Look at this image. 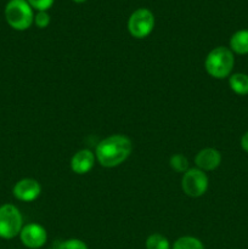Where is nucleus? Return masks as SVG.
<instances>
[{
	"mask_svg": "<svg viewBox=\"0 0 248 249\" xmlns=\"http://www.w3.org/2000/svg\"><path fill=\"white\" fill-rule=\"evenodd\" d=\"M146 248L147 249H170L169 241L159 233L150 235L146 240Z\"/></svg>",
	"mask_w": 248,
	"mask_h": 249,
	"instance_id": "obj_14",
	"label": "nucleus"
},
{
	"mask_svg": "<svg viewBox=\"0 0 248 249\" xmlns=\"http://www.w3.org/2000/svg\"><path fill=\"white\" fill-rule=\"evenodd\" d=\"M95 156L89 150H80L71 160V168L75 174H87L94 165Z\"/></svg>",
	"mask_w": 248,
	"mask_h": 249,
	"instance_id": "obj_10",
	"label": "nucleus"
},
{
	"mask_svg": "<svg viewBox=\"0 0 248 249\" xmlns=\"http://www.w3.org/2000/svg\"><path fill=\"white\" fill-rule=\"evenodd\" d=\"M169 164L177 173H186L189 170V160L184 155H180V153L170 157Z\"/></svg>",
	"mask_w": 248,
	"mask_h": 249,
	"instance_id": "obj_15",
	"label": "nucleus"
},
{
	"mask_svg": "<svg viewBox=\"0 0 248 249\" xmlns=\"http://www.w3.org/2000/svg\"><path fill=\"white\" fill-rule=\"evenodd\" d=\"M221 162V155L218 150L215 148H204V150L199 151L197 153L196 158H195V163H196L197 168L201 170H214L220 165Z\"/></svg>",
	"mask_w": 248,
	"mask_h": 249,
	"instance_id": "obj_9",
	"label": "nucleus"
},
{
	"mask_svg": "<svg viewBox=\"0 0 248 249\" xmlns=\"http://www.w3.org/2000/svg\"><path fill=\"white\" fill-rule=\"evenodd\" d=\"M181 187L187 196L201 197L208 189V178L198 168L189 169L182 177Z\"/></svg>",
	"mask_w": 248,
	"mask_h": 249,
	"instance_id": "obj_6",
	"label": "nucleus"
},
{
	"mask_svg": "<svg viewBox=\"0 0 248 249\" xmlns=\"http://www.w3.org/2000/svg\"><path fill=\"white\" fill-rule=\"evenodd\" d=\"M34 23L39 28H46L50 23V16L46 11H38L34 15Z\"/></svg>",
	"mask_w": 248,
	"mask_h": 249,
	"instance_id": "obj_18",
	"label": "nucleus"
},
{
	"mask_svg": "<svg viewBox=\"0 0 248 249\" xmlns=\"http://www.w3.org/2000/svg\"><path fill=\"white\" fill-rule=\"evenodd\" d=\"M22 215L18 209L12 204L0 207V238L11 240L19 235L22 230Z\"/></svg>",
	"mask_w": 248,
	"mask_h": 249,
	"instance_id": "obj_4",
	"label": "nucleus"
},
{
	"mask_svg": "<svg viewBox=\"0 0 248 249\" xmlns=\"http://www.w3.org/2000/svg\"><path fill=\"white\" fill-rule=\"evenodd\" d=\"M241 147L243 148V151L248 153V131L243 134V136L241 138Z\"/></svg>",
	"mask_w": 248,
	"mask_h": 249,
	"instance_id": "obj_19",
	"label": "nucleus"
},
{
	"mask_svg": "<svg viewBox=\"0 0 248 249\" xmlns=\"http://www.w3.org/2000/svg\"><path fill=\"white\" fill-rule=\"evenodd\" d=\"M7 24L16 31H26L34 23L33 9L27 0H10L5 6Z\"/></svg>",
	"mask_w": 248,
	"mask_h": 249,
	"instance_id": "obj_3",
	"label": "nucleus"
},
{
	"mask_svg": "<svg viewBox=\"0 0 248 249\" xmlns=\"http://www.w3.org/2000/svg\"><path fill=\"white\" fill-rule=\"evenodd\" d=\"M229 85L235 94L246 96L248 95V74L235 73L229 78Z\"/></svg>",
	"mask_w": 248,
	"mask_h": 249,
	"instance_id": "obj_12",
	"label": "nucleus"
},
{
	"mask_svg": "<svg viewBox=\"0 0 248 249\" xmlns=\"http://www.w3.org/2000/svg\"><path fill=\"white\" fill-rule=\"evenodd\" d=\"M233 63H235V57L232 51L225 46H218L207 55L204 66L207 73L211 77L215 79H224L230 75Z\"/></svg>",
	"mask_w": 248,
	"mask_h": 249,
	"instance_id": "obj_2",
	"label": "nucleus"
},
{
	"mask_svg": "<svg viewBox=\"0 0 248 249\" xmlns=\"http://www.w3.org/2000/svg\"><path fill=\"white\" fill-rule=\"evenodd\" d=\"M173 249H204V247L198 238L185 236L175 241Z\"/></svg>",
	"mask_w": 248,
	"mask_h": 249,
	"instance_id": "obj_13",
	"label": "nucleus"
},
{
	"mask_svg": "<svg viewBox=\"0 0 248 249\" xmlns=\"http://www.w3.org/2000/svg\"><path fill=\"white\" fill-rule=\"evenodd\" d=\"M133 143L125 135H111L96 146L97 160L105 168H114L130 156Z\"/></svg>",
	"mask_w": 248,
	"mask_h": 249,
	"instance_id": "obj_1",
	"label": "nucleus"
},
{
	"mask_svg": "<svg viewBox=\"0 0 248 249\" xmlns=\"http://www.w3.org/2000/svg\"><path fill=\"white\" fill-rule=\"evenodd\" d=\"M155 27V16L152 11L141 7L135 10L128 19V31L134 38L142 39L150 36Z\"/></svg>",
	"mask_w": 248,
	"mask_h": 249,
	"instance_id": "obj_5",
	"label": "nucleus"
},
{
	"mask_svg": "<svg viewBox=\"0 0 248 249\" xmlns=\"http://www.w3.org/2000/svg\"><path fill=\"white\" fill-rule=\"evenodd\" d=\"M41 187L34 179H22L14 186V196L23 202H32L39 197Z\"/></svg>",
	"mask_w": 248,
	"mask_h": 249,
	"instance_id": "obj_8",
	"label": "nucleus"
},
{
	"mask_svg": "<svg viewBox=\"0 0 248 249\" xmlns=\"http://www.w3.org/2000/svg\"><path fill=\"white\" fill-rule=\"evenodd\" d=\"M31 5L32 9H35L38 11H48L53 5L55 0H27Z\"/></svg>",
	"mask_w": 248,
	"mask_h": 249,
	"instance_id": "obj_17",
	"label": "nucleus"
},
{
	"mask_svg": "<svg viewBox=\"0 0 248 249\" xmlns=\"http://www.w3.org/2000/svg\"><path fill=\"white\" fill-rule=\"evenodd\" d=\"M19 238L27 248L38 249L45 245L48 233L45 229L39 224H28L22 228Z\"/></svg>",
	"mask_w": 248,
	"mask_h": 249,
	"instance_id": "obj_7",
	"label": "nucleus"
},
{
	"mask_svg": "<svg viewBox=\"0 0 248 249\" xmlns=\"http://www.w3.org/2000/svg\"><path fill=\"white\" fill-rule=\"evenodd\" d=\"M56 249H88V246L83 241L77 238H71V240L58 242Z\"/></svg>",
	"mask_w": 248,
	"mask_h": 249,
	"instance_id": "obj_16",
	"label": "nucleus"
},
{
	"mask_svg": "<svg viewBox=\"0 0 248 249\" xmlns=\"http://www.w3.org/2000/svg\"><path fill=\"white\" fill-rule=\"evenodd\" d=\"M73 1H74V2H77V4H82V2L87 1V0H73Z\"/></svg>",
	"mask_w": 248,
	"mask_h": 249,
	"instance_id": "obj_20",
	"label": "nucleus"
},
{
	"mask_svg": "<svg viewBox=\"0 0 248 249\" xmlns=\"http://www.w3.org/2000/svg\"><path fill=\"white\" fill-rule=\"evenodd\" d=\"M230 50L238 55L248 53V29H240L231 36Z\"/></svg>",
	"mask_w": 248,
	"mask_h": 249,
	"instance_id": "obj_11",
	"label": "nucleus"
}]
</instances>
